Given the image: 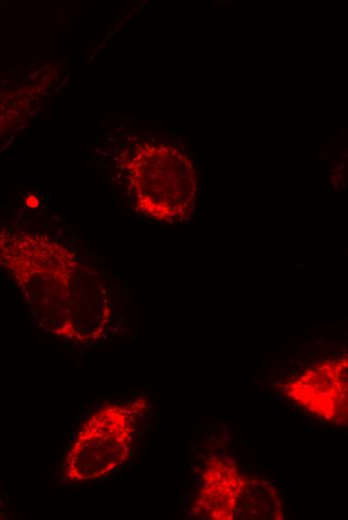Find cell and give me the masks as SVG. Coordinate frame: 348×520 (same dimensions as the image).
Masks as SVG:
<instances>
[{"label":"cell","mask_w":348,"mask_h":520,"mask_svg":"<svg viewBox=\"0 0 348 520\" xmlns=\"http://www.w3.org/2000/svg\"><path fill=\"white\" fill-rule=\"evenodd\" d=\"M346 371V358L320 363L286 386L287 395L320 418L346 420Z\"/></svg>","instance_id":"cell-2"},{"label":"cell","mask_w":348,"mask_h":520,"mask_svg":"<svg viewBox=\"0 0 348 520\" xmlns=\"http://www.w3.org/2000/svg\"><path fill=\"white\" fill-rule=\"evenodd\" d=\"M241 492V482L236 471L219 463L205 474L201 500L210 517L217 519L231 518V510Z\"/></svg>","instance_id":"cell-3"},{"label":"cell","mask_w":348,"mask_h":520,"mask_svg":"<svg viewBox=\"0 0 348 520\" xmlns=\"http://www.w3.org/2000/svg\"><path fill=\"white\" fill-rule=\"evenodd\" d=\"M137 207L165 222L187 218L196 200V174L182 152L164 144L139 145L128 163Z\"/></svg>","instance_id":"cell-1"}]
</instances>
